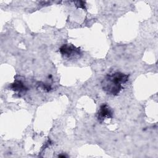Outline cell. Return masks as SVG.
Masks as SVG:
<instances>
[{"label":"cell","mask_w":158,"mask_h":158,"mask_svg":"<svg viewBox=\"0 0 158 158\" xmlns=\"http://www.w3.org/2000/svg\"><path fill=\"white\" fill-rule=\"evenodd\" d=\"M129 75L120 72L107 75L101 81L104 91L111 95H117L123 88V85L128 80Z\"/></svg>","instance_id":"obj_1"},{"label":"cell","mask_w":158,"mask_h":158,"mask_svg":"<svg viewBox=\"0 0 158 158\" xmlns=\"http://www.w3.org/2000/svg\"><path fill=\"white\" fill-rule=\"evenodd\" d=\"M60 53L67 58H74L81 54L80 49L72 44H65L59 48Z\"/></svg>","instance_id":"obj_2"},{"label":"cell","mask_w":158,"mask_h":158,"mask_svg":"<svg viewBox=\"0 0 158 158\" xmlns=\"http://www.w3.org/2000/svg\"><path fill=\"white\" fill-rule=\"evenodd\" d=\"M113 117V112L112 109L107 104H102L98 110V119L102 122L106 118H112Z\"/></svg>","instance_id":"obj_3"},{"label":"cell","mask_w":158,"mask_h":158,"mask_svg":"<svg viewBox=\"0 0 158 158\" xmlns=\"http://www.w3.org/2000/svg\"><path fill=\"white\" fill-rule=\"evenodd\" d=\"M12 88L13 90L15 91H18L19 93H21L22 92H25V91L27 89V88L25 87L23 83L20 81H18V80H16L15 81H14V83H12Z\"/></svg>","instance_id":"obj_4"},{"label":"cell","mask_w":158,"mask_h":158,"mask_svg":"<svg viewBox=\"0 0 158 158\" xmlns=\"http://www.w3.org/2000/svg\"><path fill=\"white\" fill-rule=\"evenodd\" d=\"M75 3L76 4V6H77L78 7H81L83 9H85V3L83 1H76L75 2Z\"/></svg>","instance_id":"obj_5"}]
</instances>
